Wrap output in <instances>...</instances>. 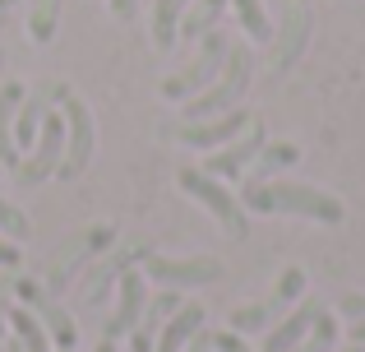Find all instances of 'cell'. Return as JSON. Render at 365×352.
<instances>
[{"mask_svg": "<svg viewBox=\"0 0 365 352\" xmlns=\"http://www.w3.org/2000/svg\"><path fill=\"white\" fill-rule=\"evenodd\" d=\"M241 204L255 208V213H292V218H310V223H342L338 199L329 190L301 186V181H259V186H245Z\"/></svg>", "mask_w": 365, "mask_h": 352, "instance_id": "1", "label": "cell"}, {"mask_svg": "<svg viewBox=\"0 0 365 352\" xmlns=\"http://www.w3.org/2000/svg\"><path fill=\"white\" fill-rule=\"evenodd\" d=\"M250 74H255V56H250V46H236L232 42L222 74H217L204 93L185 98V121H208V116H222V111L241 107V98H245V89H250Z\"/></svg>", "mask_w": 365, "mask_h": 352, "instance_id": "2", "label": "cell"}, {"mask_svg": "<svg viewBox=\"0 0 365 352\" xmlns=\"http://www.w3.org/2000/svg\"><path fill=\"white\" fill-rule=\"evenodd\" d=\"M227 51H232V37L222 33V28H213L208 37H199V51H195V61L185 65V70H176L171 79H162V98H171V102H185V98H195V93H204L208 84L222 74V65H227Z\"/></svg>", "mask_w": 365, "mask_h": 352, "instance_id": "3", "label": "cell"}, {"mask_svg": "<svg viewBox=\"0 0 365 352\" xmlns=\"http://www.w3.org/2000/svg\"><path fill=\"white\" fill-rule=\"evenodd\" d=\"M176 181H180V190H185L195 204H204L208 213H213L217 223L227 227V236H236V241H241V236L250 232V213H245V204H241V199H236L217 176H208L204 167H180V176H176Z\"/></svg>", "mask_w": 365, "mask_h": 352, "instance_id": "4", "label": "cell"}, {"mask_svg": "<svg viewBox=\"0 0 365 352\" xmlns=\"http://www.w3.org/2000/svg\"><path fill=\"white\" fill-rule=\"evenodd\" d=\"M61 116H65V158L56 167L61 181H79L93 163V149H98V130H93V111L88 102H79V93H65L61 98Z\"/></svg>", "mask_w": 365, "mask_h": 352, "instance_id": "5", "label": "cell"}, {"mask_svg": "<svg viewBox=\"0 0 365 352\" xmlns=\"http://www.w3.org/2000/svg\"><path fill=\"white\" fill-rule=\"evenodd\" d=\"M116 241V227H107V223H98V227H83L79 236H70V241L56 251V260H51V269H46V292H65L74 283V273L83 269V264L93 260V255H102L107 246Z\"/></svg>", "mask_w": 365, "mask_h": 352, "instance_id": "6", "label": "cell"}, {"mask_svg": "<svg viewBox=\"0 0 365 352\" xmlns=\"http://www.w3.org/2000/svg\"><path fill=\"white\" fill-rule=\"evenodd\" d=\"M143 278L162 283V288H204V283L222 278V260L213 255H190V260H171V255H143Z\"/></svg>", "mask_w": 365, "mask_h": 352, "instance_id": "7", "label": "cell"}, {"mask_svg": "<svg viewBox=\"0 0 365 352\" xmlns=\"http://www.w3.org/2000/svg\"><path fill=\"white\" fill-rule=\"evenodd\" d=\"M301 292H305V273H301V269H287L282 278H277V288L268 292L264 301H255V306H241V311H236V316H232V329H236V334L268 329L277 316H282V311H292V301L301 297Z\"/></svg>", "mask_w": 365, "mask_h": 352, "instance_id": "8", "label": "cell"}, {"mask_svg": "<svg viewBox=\"0 0 365 352\" xmlns=\"http://www.w3.org/2000/svg\"><path fill=\"white\" fill-rule=\"evenodd\" d=\"M61 158H65V116H61V111H51V116L42 121V130H37V139H33V154L19 158L14 172H19L24 186H37V181L56 176Z\"/></svg>", "mask_w": 365, "mask_h": 352, "instance_id": "9", "label": "cell"}, {"mask_svg": "<svg viewBox=\"0 0 365 352\" xmlns=\"http://www.w3.org/2000/svg\"><path fill=\"white\" fill-rule=\"evenodd\" d=\"M143 306H148L143 273H139V269H125L120 278H116V306H111L107 325H102V338H111V343L130 338L134 329H139V320H143Z\"/></svg>", "mask_w": 365, "mask_h": 352, "instance_id": "10", "label": "cell"}, {"mask_svg": "<svg viewBox=\"0 0 365 352\" xmlns=\"http://www.w3.org/2000/svg\"><path fill=\"white\" fill-rule=\"evenodd\" d=\"M310 42V0H282V24L273 37V74H287Z\"/></svg>", "mask_w": 365, "mask_h": 352, "instance_id": "11", "label": "cell"}, {"mask_svg": "<svg viewBox=\"0 0 365 352\" xmlns=\"http://www.w3.org/2000/svg\"><path fill=\"white\" fill-rule=\"evenodd\" d=\"M255 126V116H250L245 107H232V111H222V116H208V121H185L180 130H171V135L180 139V144H190V149H204V154H213V149H222V144H232L241 130Z\"/></svg>", "mask_w": 365, "mask_h": 352, "instance_id": "12", "label": "cell"}, {"mask_svg": "<svg viewBox=\"0 0 365 352\" xmlns=\"http://www.w3.org/2000/svg\"><path fill=\"white\" fill-rule=\"evenodd\" d=\"M268 144V135H264V126H250L245 135H236L232 144H222V149H213V154L204 158V172L208 176H217V181H232V176H241L250 163H255V154Z\"/></svg>", "mask_w": 365, "mask_h": 352, "instance_id": "13", "label": "cell"}, {"mask_svg": "<svg viewBox=\"0 0 365 352\" xmlns=\"http://www.w3.org/2000/svg\"><path fill=\"white\" fill-rule=\"evenodd\" d=\"M61 98H65V84H42L37 93H24V102H19V111H14V144H19V154L33 149L42 121L56 111V102H61Z\"/></svg>", "mask_w": 365, "mask_h": 352, "instance_id": "14", "label": "cell"}, {"mask_svg": "<svg viewBox=\"0 0 365 352\" xmlns=\"http://www.w3.org/2000/svg\"><path fill=\"white\" fill-rule=\"evenodd\" d=\"M143 255H148V246H134V241L116 246V251H111L102 264H93V269H88V278H83V292H79V297L88 301V306H98V301L107 297L111 288H116L120 273H125V269H134V260H143Z\"/></svg>", "mask_w": 365, "mask_h": 352, "instance_id": "15", "label": "cell"}, {"mask_svg": "<svg viewBox=\"0 0 365 352\" xmlns=\"http://www.w3.org/2000/svg\"><path fill=\"white\" fill-rule=\"evenodd\" d=\"M319 301H301V306H292L282 320H277L273 329L264 334V352H296L301 348V338L310 334V325L319 320Z\"/></svg>", "mask_w": 365, "mask_h": 352, "instance_id": "16", "label": "cell"}, {"mask_svg": "<svg viewBox=\"0 0 365 352\" xmlns=\"http://www.w3.org/2000/svg\"><path fill=\"white\" fill-rule=\"evenodd\" d=\"M180 306H185V301H180V292H176V288H162L158 297H153L148 306H143V320H139V329L130 334L134 352H153V338H158V329L167 325V320L176 316Z\"/></svg>", "mask_w": 365, "mask_h": 352, "instance_id": "17", "label": "cell"}, {"mask_svg": "<svg viewBox=\"0 0 365 352\" xmlns=\"http://www.w3.org/2000/svg\"><path fill=\"white\" fill-rule=\"evenodd\" d=\"M204 320H208L204 306H195V301H190V306H180L176 316H171L167 325L158 329V343H153V352H185L190 338L204 329Z\"/></svg>", "mask_w": 365, "mask_h": 352, "instance_id": "18", "label": "cell"}, {"mask_svg": "<svg viewBox=\"0 0 365 352\" xmlns=\"http://www.w3.org/2000/svg\"><path fill=\"white\" fill-rule=\"evenodd\" d=\"M24 84H5L0 89V167H19V144H14V111L24 102Z\"/></svg>", "mask_w": 365, "mask_h": 352, "instance_id": "19", "label": "cell"}, {"mask_svg": "<svg viewBox=\"0 0 365 352\" xmlns=\"http://www.w3.org/2000/svg\"><path fill=\"white\" fill-rule=\"evenodd\" d=\"M190 0H153V46L171 51L180 37V19H185Z\"/></svg>", "mask_w": 365, "mask_h": 352, "instance_id": "20", "label": "cell"}, {"mask_svg": "<svg viewBox=\"0 0 365 352\" xmlns=\"http://www.w3.org/2000/svg\"><path fill=\"white\" fill-rule=\"evenodd\" d=\"M28 311H33V316L46 325V334H51L56 348H74V343H79V325H74V316L65 306H56L51 297H42L37 306H28Z\"/></svg>", "mask_w": 365, "mask_h": 352, "instance_id": "21", "label": "cell"}, {"mask_svg": "<svg viewBox=\"0 0 365 352\" xmlns=\"http://www.w3.org/2000/svg\"><path fill=\"white\" fill-rule=\"evenodd\" d=\"M222 14H227V0H190L185 19H180V37H185V42L208 37L217 24H222Z\"/></svg>", "mask_w": 365, "mask_h": 352, "instance_id": "22", "label": "cell"}, {"mask_svg": "<svg viewBox=\"0 0 365 352\" xmlns=\"http://www.w3.org/2000/svg\"><path fill=\"white\" fill-rule=\"evenodd\" d=\"M296 158H301V149H296V144H264V149L255 154V163L245 167V172H250V176H245V186H259V181H273L277 172H282V167H292Z\"/></svg>", "mask_w": 365, "mask_h": 352, "instance_id": "23", "label": "cell"}, {"mask_svg": "<svg viewBox=\"0 0 365 352\" xmlns=\"http://www.w3.org/2000/svg\"><path fill=\"white\" fill-rule=\"evenodd\" d=\"M9 325H14V338L24 343V352H51V334L28 306H9Z\"/></svg>", "mask_w": 365, "mask_h": 352, "instance_id": "24", "label": "cell"}, {"mask_svg": "<svg viewBox=\"0 0 365 352\" xmlns=\"http://www.w3.org/2000/svg\"><path fill=\"white\" fill-rule=\"evenodd\" d=\"M56 24H61V0H33L28 5V37L33 42H51Z\"/></svg>", "mask_w": 365, "mask_h": 352, "instance_id": "25", "label": "cell"}, {"mask_svg": "<svg viewBox=\"0 0 365 352\" xmlns=\"http://www.w3.org/2000/svg\"><path fill=\"white\" fill-rule=\"evenodd\" d=\"M232 5H236V19H241L250 42H268V37H273V24H268V14H264V0H232Z\"/></svg>", "mask_w": 365, "mask_h": 352, "instance_id": "26", "label": "cell"}, {"mask_svg": "<svg viewBox=\"0 0 365 352\" xmlns=\"http://www.w3.org/2000/svg\"><path fill=\"white\" fill-rule=\"evenodd\" d=\"M333 343H338V325H333L329 311H319V320L310 325V334L301 338V348H296V352H333Z\"/></svg>", "mask_w": 365, "mask_h": 352, "instance_id": "27", "label": "cell"}, {"mask_svg": "<svg viewBox=\"0 0 365 352\" xmlns=\"http://www.w3.org/2000/svg\"><path fill=\"white\" fill-rule=\"evenodd\" d=\"M0 232L5 236H28V218L19 213L14 204H5V199H0Z\"/></svg>", "mask_w": 365, "mask_h": 352, "instance_id": "28", "label": "cell"}, {"mask_svg": "<svg viewBox=\"0 0 365 352\" xmlns=\"http://www.w3.org/2000/svg\"><path fill=\"white\" fill-rule=\"evenodd\" d=\"M213 352H255V348H250L236 329H222V334H213Z\"/></svg>", "mask_w": 365, "mask_h": 352, "instance_id": "29", "label": "cell"}, {"mask_svg": "<svg viewBox=\"0 0 365 352\" xmlns=\"http://www.w3.org/2000/svg\"><path fill=\"white\" fill-rule=\"evenodd\" d=\"M134 9H139V0H111V14L116 19H134Z\"/></svg>", "mask_w": 365, "mask_h": 352, "instance_id": "30", "label": "cell"}, {"mask_svg": "<svg viewBox=\"0 0 365 352\" xmlns=\"http://www.w3.org/2000/svg\"><path fill=\"white\" fill-rule=\"evenodd\" d=\"M185 352H213V334H204V329H199L195 338H190V348Z\"/></svg>", "mask_w": 365, "mask_h": 352, "instance_id": "31", "label": "cell"}, {"mask_svg": "<svg viewBox=\"0 0 365 352\" xmlns=\"http://www.w3.org/2000/svg\"><path fill=\"white\" fill-rule=\"evenodd\" d=\"M14 264H19V251H14V246H5V241H0V269H14Z\"/></svg>", "mask_w": 365, "mask_h": 352, "instance_id": "32", "label": "cell"}, {"mask_svg": "<svg viewBox=\"0 0 365 352\" xmlns=\"http://www.w3.org/2000/svg\"><path fill=\"white\" fill-rule=\"evenodd\" d=\"M351 343H361V348H365V320H361L356 329H351Z\"/></svg>", "mask_w": 365, "mask_h": 352, "instance_id": "33", "label": "cell"}, {"mask_svg": "<svg viewBox=\"0 0 365 352\" xmlns=\"http://www.w3.org/2000/svg\"><path fill=\"white\" fill-rule=\"evenodd\" d=\"M98 352H116V343H111V338H102V348Z\"/></svg>", "mask_w": 365, "mask_h": 352, "instance_id": "34", "label": "cell"}, {"mask_svg": "<svg viewBox=\"0 0 365 352\" xmlns=\"http://www.w3.org/2000/svg\"><path fill=\"white\" fill-rule=\"evenodd\" d=\"M5 352H24V343H19V338H14V343H5Z\"/></svg>", "mask_w": 365, "mask_h": 352, "instance_id": "35", "label": "cell"}, {"mask_svg": "<svg viewBox=\"0 0 365 352\" xmlns=\"http://www.w3.org/2000/svg\"><path fill=\"white\" fill-rule=\"evenodd\" d=\"M9 5H19V0H0V9H9Z\"/></svg>", "mask_w": 365, "mask_h": 352, "instance_id": "36", "label": "cell"}, {"mask_svg": "<svg viewBox=\"0 0 365 352\" xmlns=\"http://www.w3.org/2000/svg\"><path fill=\"white\" fill-rule=\"evenodd\" d=\"M351 352H365V348H361V343H351Z\"/></svg>", "mask_w": 365, "mask_h": 352, "instance_id": "37", "label": "cell"}, {"mask_svg": "<svg viewBox=\"0 0 365 352\" xmlns=\"http://www.w3.org/2000/svg\"><path fill=\"white\" fill-rule=\"evenodd\" d=\"M0 24H5V9H0Z\"/></svg>", "mask_w": 365, "mask_h": 352, "instance_id": "38", "label": "cell"}, {"mask_svg": "<svg viewBox=\"0 0 365 352\" xmlns=\"http://www.w3.org/2000/svg\"><path fill=\"white\" fill-rule=\"evenodd\" d=\"M61 352H74V348H61Z\"/></svg>", "mask_w": 365, "mask_h": 352, "instance_id": "39", "label": "cell"}, {"mask_svg": "<svg viewBox=\"0 0 365 352\" xmlns=\"http://www.w3.org/2000/svg\"><path fill=\"white\" fill-rule=\"evenodd\" d=\"M0 352H5V343H0Z\"/></svg>", "mask_w": 365, "mask_h": 352, "instance_id": "40", "label": "cell"}, {"mask_svg": "<svg viewBox=\"0 0 365 352\" xmlns=\"http://www.w3.org/2000/svg\"><path fill=\"white\" fill-rule=\"evenodd\" d=\"M0 172H5V167H0Z\"/></svg>", "mask_w": 365, "mask_h": 352, "instance_id": "41", "label": "cell"}]
</instances>
